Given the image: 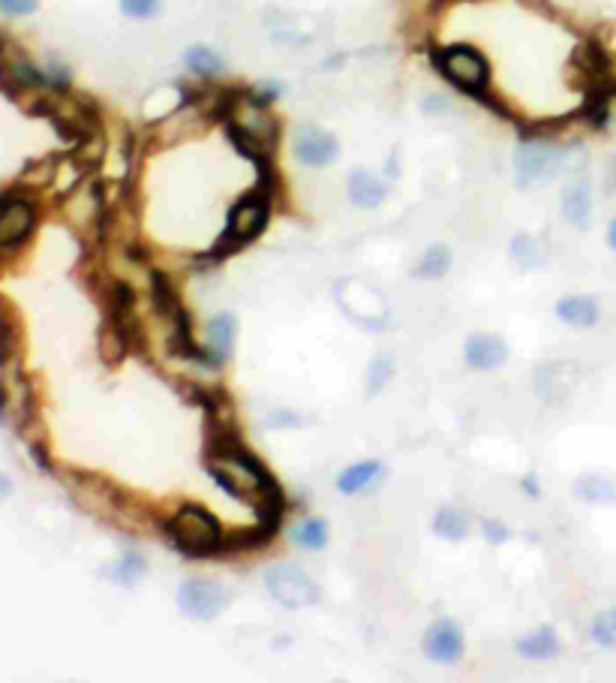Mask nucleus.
<instances>
[{
	"instance_id": "obj_1",
	"label": "nucleus",
	"mask_w": 616,
	"mask_h": 683,
	"mask_svg": "<svg viewBox=\"0 0 616 683\" xmlns=\"http://www.w3.org/2000/svg\"><path fill=\"white\" fill-rule=\"evenodd\" d=\"M166 536H169V542L181 554L196 557V560L214 557L226 545V536H223L220 521L208 509H202V506H184L175 518H169Z\"/></svg>"
},
{
	"instance_id": "obj_2",
	"label": "nucleus",
	"mask_w": 616,
	"mask_h": 683,
	"mask_svg": "<svg viewBox=\"0 0 616 683\" xmlns=\"http://www.w3.org/2000/svg\"><path fill=\"white\" fill-rule=\"evenodd\" d=\"M268 196L259 193V196H247L241 199L232 211H229V220H226V229L223 235L217 238V244L202 256L208 262H223L226 256H232L235 250L247 247L250 241H256L262 235V229L268 226Z\"/></svg>"
},
{
	"instance_id": "obj_3",
	"label": "nucleus",
	"mask_w": 616,
	"mask_h": 683,
	"mask_svg": "<svg viewBox=\"0 0 616 683\" xmlns=\"http://www.w3.org/2000/svg\"><path fill=\"white\" fill-rule=\"evenodd\" d=\"M436 67L454 88H460L472 97H484L487 82H490V67H487L484 55L475 52L472 46H448V49L436 52Z\"/></svg>"
},
{
	"instance_id": "obj_4",
	"label": "nucleus",
	"mask_w": 616,
	"mask_h": 683,
	"mask_svg": "<svg viewBox=\"0 0 616 683\" xmlns=\"http://www.w3.org/2000/svg\"><path fill=\"white\" fill-rule=\"evenodd\" d=\"M265 587L286 608H307V605H316L319 596H322L319 584L304 569H298L292 563L271 566L268 575H265Z\"/></svg>"
},
{
	"instance_id": "obj_5",
	"label": "nucleus",
	"mask_w": 616,
	"mask_h": 683,
	"mask_svg": "<svg viewBox=\"0 0 616 683\" xmlns=\"http://www.w3.org/2000/svg\"><path fill=\"white\" fill-rule=\"evenodd\" d=\"M562 163H565V151L562 148H556L550 142L526 139L514 151V178H517L520 187H529V184L553 178L562 169Z\"/></svg>"
},
{
	"instance_id": "obj_6",
	"label": "nucleus",
	"mask_w": 616,
	"mask_h": 683,
	"mask_svg": "<svg viewBox=\"0 0 616 683\" xmlns=\"http://www.w3.org/2000/svg\"><path fill=\"white\" fill-rule=\"evenodd\" d=\"M229 605V590L208 578H190L178 587V608L184 617L208 623L220 617Z\"/></svg>"
},
{
	"instance_id": "obj_7",
	"label": "nucleus",
	"mask_w": 616,
	"mask_h": 683,
	"mask_svg": "<svg viewBox=\"0 0 616 683\" xmlns=\"http://www.w3.org/2000/svg\"><path fill=\"white\" fill-rule=\"evenodd\" d=\"M292 154L298 163H304L310 169H325L340 157V142L331 133H325L322 127L304 124L292 136Z\"/></svg>"
},
{
	"instance_id": "obj_8",
	"label": "nucleus",
	"mask_w": 616,
	"mask_h": 683,
	"mask_svg": "<svg viewBox=\"0 0 616 683\" xmlns=\"http://www.w3.org/2000/svg\"><path fill=\"white\" fill-rule=\"evenodd\" d=\"M463 650H466L463 629L451 617H439L436 623L427 626V632H424V656L430 662L454 665V662H460Z\"/></svg>"
},
{
	"instance_id": "obj_9",
	"label": "nucleus",
	"mask_w": 616,
	"mask_h": 683,
	"mask_svg": "<svg viewBox=\"0 0 616 683\" xmlns=\"http://www.w3.org/2000/svg\"><path fill=\"white\" fill-rule=\"evenodd\" d=\"M37 223V211L22 196L0 199V247H19Z\"/></svg>"
},
{
	"instance_id": "obj_10",
	"label": "nucleus",
	"mask_w": 616,
	"mask_h": 683,
	"mask_svg": "<svg viewBox=\"0 0 616 683\" xmlns=\"http://www.w3.org/2000/svg\"><path fill=\"white\" fill-rule=\"evenodd\" d=\"M463 362L472 371H496L508 362V344L499 334H490V331L469 334L463 344Z\"/></svg>"
},
{
	"instance_id": "obj_11",
	"label": "nucleus",
	"mask_w": 616,
	"mask_h": 683,
	"mask_svg": "<svg viewBox=\"0 0 616 683\" xmlns=\"http://www.w3.org/2000/svg\"><path fill=\"white\" fill-rule=\"evenodd\" d=\"M235 334H238V319L232 310H220L211 322H208V356H211V365L214 371H220L229 356H232V347H235Z\"/></svg>"
},
{
	"instance_id": "obj_12",
	"label": "nucleus",
	"mask_w": 616,
	"mask_h": 683,
	"mask_svg": "<svg viewBox=\"0 0 616 683\" xmlns=\"http://www.w3.org/2000/svg\"><path fill=\"white\" fill-rule=\"evenodd\" d=\"M556 319L571 325V328H592L601 316L598 301L592 295H565L556 301Z\"/></svg>"
},
{
	"instance_id": "obj_13",
	"label": "nucleus",
	"mask_w": 616,
	"mask_h": 683,
	"mask_svg": "<svg viewBox=\"0 0 616 683\" xmlns=\"http://www.w3.org/2000/svg\"><path fill=\"white\" fill-rule=\"evenodd\" d=\"M349 199L355 208L373 211L385 202V184L382 178H376L370 169H355L349 175Z\"/></svg>"
},
{
	"instance_id": "obj_14",
	"label": "nucleus",
	"mask_w": 616,
	"mask_h": 683,
	"mask_svg": "<svg viewBox=\"0 0 616 683\" xmlns=\"http://www.w3.org/2000/svg\"><path fill=\"white\" fill-rule=\"evenodd\" d=\"M382 476H385V467L379 461H358L337 476V491L346 497H355V494L370 491Z\"/></svg>"
},
{
	"instance_id": "obj_15",
	"label": "nucleus",
	"mask_w": 616,
	"mask_h": 683,
	"mask_svg": "<svg viewBox=\"0 0 616 683\" xmlns=\"http://www.w3.org/2000/svg\"><path fill=\"white\" fill-rule=\"evenodd\" d=\"M562 217L574 229H586L592 223V190L586 181L568 184V190L562 193Z\"/></svg>"
},
{
	"instance_id": "obj_16",
	"label": "nucleus",
	"mask_w": 616,
	"mask_h": 683,
	"mask_svg": "<svg viewBox=\"0 0 616 683\" xmlns=\"http://www.w3.org/2000/svg\"><path fill=\"white\" fill-rule=\"evenodd\" d=\"M517 653L526 659H553L559 653V635L550 626H541L538 632L517 641Z\"/></svg>"
},
{
	"instance_id": "obj_17",
	"label": "nucleus",
	"mask_w": 616,
	"mask_h": 683,
	"mask_svg": "<svg viewBox=\"0 0 616 683\" xmlns=\"http://www.w3.org/2000/svg\"><path fill=\"white\" fill-rule=\"evenodd\" d=\"M451 247L448 244H430L427 250H424V256L418 259V265H415V277H421V280H439V277H445L448 271H451Z\"/></svg>"
},
{
	"instance_id": "obj_18",
	"label": "nucleus",
	"mask_w": 616,
	"mask_h": 683,
	"mask_svg": "<svg viewBox=\"0 0 616 683\" xmlns=\"http://www.w3.org/2000/svg\"><path fill=\"white\" fill-rule=\"evenodd\" d=\"M574 494L583 503H616V479L610 476H580L574 482Z\"/></svg>"
},
{
	"instance_id": "obj_19",
	"label": "nucleus",
	"mask_w": 616,
	"mask_h": 683,
	"mask_svg": "<svg viewBox=\"0 0 616 683\" xmlns=\"http://www.w3.org/2000/svg\"><path fill=\"white\" fill-rule=\"evenodd\" d=\"M433 533H436L439 539H445V542H463V539L469 536V518H466L460 509L445 506V509H439L436 518H433Z\"/></svg>"
},
{
	"instance_id": "obj_20",
	"label": "nucleus",
	"mask_w": 616,
	"mask_h": 683,
	"mask_svg": "<svg viewBox=\"0 0 616 683\" xmlns=\"http://www.w3.org/2000/svg\"><path fill=\"white\" fill-rule=\"evenodd\" d=\"M184 61H187V67H190V73H196V76H220L223 73V58H220V52H214L211 46H190L187 49V55H184Z\"/></svg>"
},
{
	"instance_id": "obj_21",
	"label": "nucleus",
	"mask_w": 616,
	"mask_h": 683,
	"mask_svg": "<svg viewBox=\"0 0 616 683\" xmlns=\"http://www.w3.org/2000/svg\"><path fill=\"white\" fill-rule=\"evenodd\" d=\"M292 539H295L301 548H307V551H322V548L328 545V527H325L322 518H307V521H301V524L295 527Z\"/></svg>"
},
{
	"instance_id": "obj_22",
	"label": "nucleus",
	"mask_w": 616,
	"mask_h": 683,
	"mask_svg": "<svg viewBox=\"0 0 616 683\" xmlns=\"http://www.w3.org/2000/svg\"><path fill=\"white\" fill-rule=\"evenodd\" d=\"M145 569H148V563L136 554V551H127L118 563H115V572H112V578L121 584V587H136L139 581H142V575H145Z\"/></svg>"
},
{
	"instance_id": "obj_23",
	"label": "nucleus",
	"mask_w": 616,
	"mask_h": 683,
	"mask_svg": "<svg viewBox=\"0 0 616 683\" xmlns=\"http://www.w3.org/2000/svg\"><path fill=\"white\" fill-rule=\"evenodd\" d=\"M391 377H394V359H391L388 353H379V356L370 362V368H367V395H370V398L379 395V392L388 386Z\"/></svg>"
},
{
	"instance_id": "obj_24",
	"label": "nucleus",
	"mask_w": 616,
	"mask_h": 683,
	"mask_svg": "<svg viewBox=\"0 0 616 683\" xmlns=\"http://www.w3.org/2000/svg\"><path fill=\"white\" fill-rule=\"evenodd\" d=\"M592 641L601 647H616V605L592 620Z\"/></svg>"
},
{
	"instance_id": "obj_25",
	"label": "nucleus",
	"mask_w": 616,
	"mask_h": 683,
	"mask_svg": "<svg viewBox=\"0 0 616 683\" xmlns=\"http://www.w3.org/2000/svg\"><path fill=\"white\" fill-rule=\"evenodd\" d=\"M118 4H121V13L130 19H151L163 0H118Z\"/></svg>"
},
{
	"instance_id": "obj_26",
	"label": "nucleus",
	"mask_w": 616,
	"mask_h": 683,
	"mask_svg": "<svg viewBox=\"0 0 616 683\" xmlns=\"http://www.w3.org/2000/svg\"><path fill=\"white\" fill-rule=\"evenodd\" d=\"M511 253H514V259H520L523 265H535V262H538V244H535L532 235H517L514 244H511Z\"/></svg>"
},
{
	"instance_id": "obj_27",
	"label": "nucleus",
	"mask_w": 616,
	"mask_h": 683,
	"mask_svg": "<svg viewBox=\"0 0 616 683\" xmlns=\"http://www.w3.org/2000/svg\"><path fill=\"white\" fill-rule=\"evenodd\" d=\"M40 0H0V13L4 16H31L37 13Z\"/></svg>"
},
{
	"instance_id": "obj_28",
	"label": "nucleus",
	"mask_w": 616,
	"mask_h": 683,
	"mask_svg": "<svg viewBox=\"0 0 616 683\" xmlns=\"http://www.w3.org/2000/svg\"><path fill=\"white\" fill-rule=\"evenodd\" d=\"M481 530H484V536H487V542H490V545H502V542L508 539V530H505L499 521H484V524H481Z\"/></svg>"
},
{
	"instance_id": "obj_29",
	"label": "nucleus",
	"mask_w": 616,
	"mask_h": 683,
	"mask_svg": "<svg viewBox=\"0 0 616 683\" xmlns=\"http://www.w3.org/2000/svg\"><path fill=\"white\" fill-rule=\"evenodd\" d=\"M7 356H10V325L0 319V365L7 362Z\"/></svg>"
},
{
	"instance_id": "obj_30",
	"label": "nucleus",
	"mask_w": 616,
	"mask_h": 683,
	"mask_svg": "<svg viewBox=\"0 0 616 683\" xmlns=\"http://www.w3.org/2000/svg\"><path fill=\"white\" fill-rule=\"evenodd\" d=\"M271 425H298V416L295 413H274Z\"/></svg>"
},
{
	"instance_id": "obj_31",
	"label": "nucleus",
	"mask_w": 616,
	"mask_h": 683,
	"mask_svg": "<svg viewBox=\"0 0 616 683\" xmlns=\"http://www.w3.org/2000/svg\"><path fill=\"white\" fill-rule=\"evenodd\" d=\"M10 494H13V485H10V479H7V476H0V503H4Z\"/></svg>"
},
{
	"instance_id": "obj_32",
	"label": "nucleus",
	"mask_w": 616,
	"mask_h": 683,
	"mask_svg": "<svg viewBox=\"0 0 616 683\" xmlns=\"http://www.w3.org/2000/svg\"><path fill=\"white\" fill-rule=\"evenodd\" d=\"M520 488H523V491H529L532 497H538V485H535V479H532V476H526V479L520 482Z\"/></svg>"
},
{
	"instance_id": "obj_33",
	"label": "nucleus",
	"mask_w": 616,
	"mask_h": 683,
	"mask_svg": "<svg viewBox=\"0 0 616 683\" xmlns=\"http://www.w3.org/2000/svg\"><path fill=\"white\" fill-rule=\"evenodd\" d=\"M607 244H610V250H616V217L607 226Z\"/></svg>"
}]
</instances>
